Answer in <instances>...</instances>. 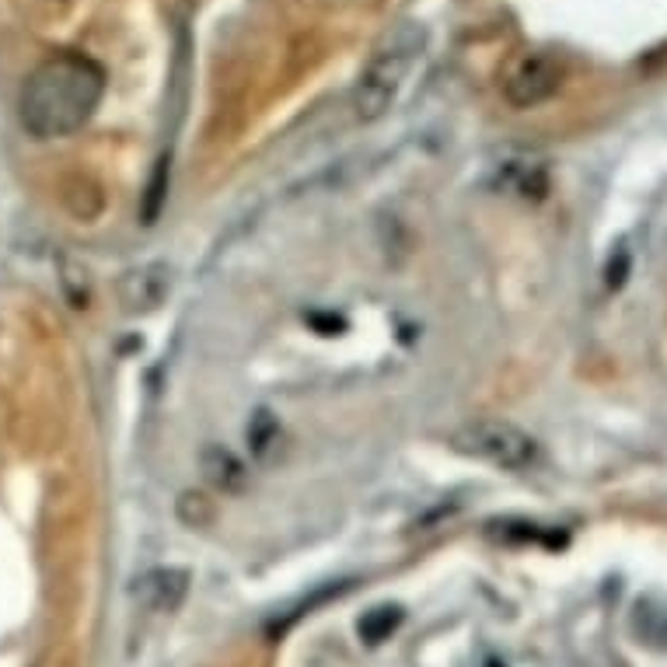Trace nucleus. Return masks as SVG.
Returning <instances> with one entry per match:
<instances>
[{
    "mask_svg": "<svg viewBox=\"0 0 667 667\" xmlns=\"http://www.w3.org/2000/svg\"><path fill=\"white\" fill-rule=\"evenodd\" d=\"M451 448L458 455L479 458L486 464H496V469L507 472H524L538 461V444L532 434H524L521 427L507 419H475L464 423L451 434Z\"/></svg>",
    "mask_w": 667,
    "mask_h": 667,
    "instance_id": "7ed1b4c3",
    "label": "nucleus"
},
{
    "mask_svg": "<svg viewBox=\"0 0 667 667\" xmlns=\"http://www.w3.org/2000/svg\"><path fill=\"white\" fill-rule=\"evenodd\" d=\"M486 667H507V664H500V660H490Z\"/></svg>",
    "mask_w": 667,
    "mask_h": 667,
    "instance_id": "ddd939ff",
    "label": "nucleus"
},
{
    "mask_svg": "<svg viewBox=\"0 0 667 667\" xmlns=\"http://www.w3.org/2000/svg\"><path fill=\"white\" fill-rule=\"evenodd\" d=\"M402 619H406V612H402L398 604H378V609H371L368 615L357 622V633L368 646H378L398 630Z\"/></svg>",
    "mask_w": 667,
    "mask_h": 667,
    "instance_id": "6e6552de",
    "label": "nucleus"
},
{
    "mask_svg": "<svg viewBox=\"0 0 667 667\" xmlns=\"http://www.w3.org/2000/svg\"><path fill=\"white\" fill-rule=\"evenodd\" d=\"M189 594V573L172 570V566H161L136 580V598L151 612H175Z\"/></svg>",
    "mask_w": 667,
    "mask_h": 667,
    "instance_id": "39448f33",
    "label": "nucleus"
},
{
    "mask_svg": "<svg viewBox=\"0 0 667 667\" xmlns=\"http://www.w3.org/2000/svg\"><path fill=\"white\" fill-rule=\"evenodd\" d=\"M168 294V266L165 262H151V266H140L127 273L123 280V305L127 311H151L157 308Z\"/></svg>",
    "mask_w": 667,
    "mask_h": 667,
    "instance_id": "423d86ee",
    "label": "nucleus"
},
{
    "mask_svg": "<svg viewBox=\"0 0 667 667\" xmlns=\"http://www.w3.org/2000/svg\"><path fill=\"white\" fill-rule=\"evenodd\" d=\"M423 46H427V32L413 22H406L374 50L371 64H368V70H363L360 85L353 91L357 119L371 123V119L385 116L392 109L395 95L402 91V85H406V77L419 59Z\"/></svg>",
    "mask_w": 667,
    "mask_h": 667,
    "instance_id": "f03ea898",
    "label": "nucleus"
},
{
    "mask_svg": "<svg viewBox=\"0 0 667 667\" xmlns=\"http://www.w3.org/2000/svg\"><path fill=\"white\" fill-rule=\"evenodd\" d=\"M273 437H276V423H273V416L262 409V413H255V419H252V427H249V440L255 444V455H262L273 444Z\"/></svg>",
    "mask_w": 667,
    "mask_h": 667,
    "instance_id": "f8f14e48",
    "label": "nucleus"
},
{
    "mask_svg": "<svg viewBox=\"0 0 667 667\" xmlns=\"http://www.w3.org/2000/svg\"><path fill=\"white\" fill-rule=\"evenodd\" d=\"M106 95V70L85 53H53L22 85L18 116L35 140L70 136L95 116Z\"/></svg>",
    "mask_w": 667,
    "mask_h": 667,
    "instance_id": "f257e3e1",
    "label": "nucleus"
},
{
    "mask_svg": "<svg viewBox=\"0 0 667 667\" xmlns=\"http://www.w3.org/2000/svg\"><path fill=\"white\" fill-rule=\"evenodd\" d=\"M562 77H566V67L559 56L528 53L517 59L507 80H503V98H507L514 109H535L542 102H549L562 88Z\"/></svg>",
    "mask_w": 667,
    "mask_h": 667,
    "instance_id": "20e7f679",
    "label": "nucleus"
},
{
    "mask_svg": "<svg viewBox=\"0 0 667 667\" xmlns=\"http://www.w3.org/2000/svg\"><path fill=\"white\" fill-rule=\"evenodd\" d=\"M178 517L189 524V528H207L214 521V503L204 493H182L178 496Z\"/></svg>",
    "mask_w": 667,
    "mask_h": 667,
    "instance_id": "9d476101",
    "label": "nucleus"
},
{
    "mask_svg": "<svg viewBox=\"0 0 667 667\" xmlns=\"http://www.w3.org/2000/svg\"><path fill=\"white\" fill-rule=\"evenodd\" d=\"M199 469H204V479L220 493H238L241 486H245V479H249L245 464L238 461V455L228 451V448H220V444L204 448V455H199Z\"/></svg>",
    "mask_w": 667,
    "mask_h": 667,
    "instance_id": "0eeeda50",
    "label": "nucleus"
},
{
    "mask_svg": "<svg viewBox=\"0 0 667 667\" xmlns=\"http://www.w3.org/2000/svg\"><path fill=\"white\" fill-rule=\"evenodd\" d=\"M165 193H168V161H161L151 186H147V199H144V225H154L157 214H161V204H165Z\"/></svg>",
    "mask_w": 667,
    "mask_h": 667,
    "instance_id": "9b49d317",
    "label": "nucleus"
},
{
    "mask_svg": "<svg viewBox=\"0 0 667 667\" xmlns=\"http://www.w3.org/2000/svg\"><path fill=\"white\" fill-rule=\"evenodd\" d=\"M633 625H636V633L643 636V643L664 646V650H667V612L664 609H654L650 601H639L636 615H633Z\"/></svg>",
    "mask_w": 667,
    "mask_h": 667,
    "instance_id": "1a4fd4ad",
    "label": "nucleus"
}]
</instances>
